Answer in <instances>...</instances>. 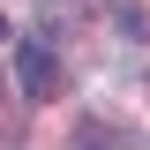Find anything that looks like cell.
I'll list each match as a JSON object with an SVG mask.
<instances>
[{
	"label": "cell",
	"mask_w": 150,
	"mask_h": 150,
	"mask_svg": "<svg viewBox=\"0 0 150 150\" xmlns=\"http://www.w3.org/2000/svg\"><path fill=\"white\" fill-rule=\"evenodd\" d=\"M15 83H23V98H60L68 90V75H60V60L45 45H23L15 53Z\"/></svg>",
	"instance_id": "obj_1"
},
{
	"label": "cell",
	"mask_w": 150,
	"mask_h": 150,
	"mask_svg": "<svg viewBox=\"0 0 150 150\" xmlns=\"http://www.w3.org/2000/svg\"><path fill=\"white\" fill-rule=\"evenodd\" d=\"M112 15H120V38H150V15H143V0H105Z\"/></svg>",
	"instance_id": "obj_2"
},
{
	"label": "cell",
	"mask_w": 150,
	"mask_h": 150,
	"mask_svg": "<svg viewBox=\"0 0 150 150\" xmlns=\"http://www.w3.org/2000/svg\"><path fill=\"white\" fill-rule=\"evenodd\" d=\"M0 38H8V15H0Z\"/></svg>",
	"instance_id": "obj_3"
}]
</instances>
